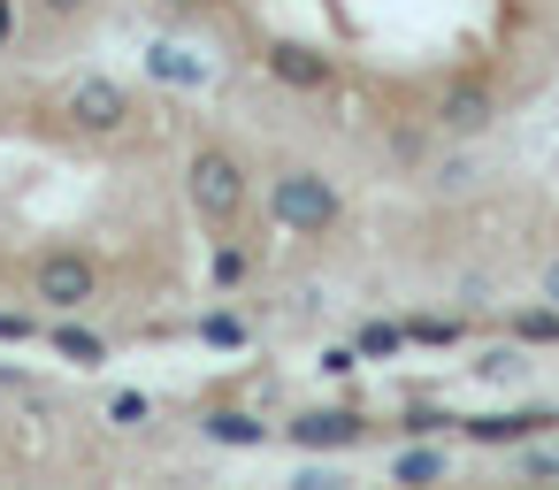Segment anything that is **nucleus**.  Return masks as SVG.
<instances>
[{"mask_svg": "<svg viewBox=\"0 0 559 490\" xmlns=\"http://www.w3.org/2000/svg\"><path fill=\"white\" fill-rule=\"evenodd\" d=\"M360 437H368V421L353 406H314V414L292 421V444H307V452H337V444H360Z\"/></svg>", "mask_w": 559, "mask_h": 490, "instance_id": "obj_7", "label": "nucleus"}, {"mask_svg": "<svg viewBox=\"0 0 559 490\" xmlns=\"http://www.w3.org/2000/svg\"><path fill=\"white\" fill-rule=\"evenodd\" d=\"M261 62H269V77L292 85V93H330V85H337V62L314 55V47H299V39H269Z\"/></svg>", "mask_w": 559, "mask_h": 490, "instance_id": "obj_6", "label": "nucleus"}, {"mask_svg": "<svg viewBox=\"0 0 559 490\" xmlns=\"http://www.w3.org/2000/svg\"><path fill=\"white\" fill-rule=\"evenodd\" d=\"M185 192H192L200 223H238V215H246V162H238L230 146H200Z\"/></svg>", "mask_w": 559, "mask_h": 490, "instance_id": "obj_2", "label": "nucleus"}, {"mask_svg": "<svg viewBox=\"0 0 559 490\" xmlns=\"http://www.w3.org/2000/svg\"><path fill=\"white\" fill-rule=\"evenodd\" d=\"M200 337H207V345H238V337H246V330H238V322H230V314H207V322H200Z\"/></svg>", "mask_w": 559, "mask_h": 490, "instance_id": "obj_16", "label": "nucleus"}, {"mask_svg": "<svg viewBox=\"0 0 559 490\" xmlns=\"http://www.w3.org/2000/svg\"><path fill=\"white\" fill-rule=\"evenodd\" d=\"M32 291H39L47 307H62V314H70V307H93V299H100V268H93L85 253H47L39 276H32Z\"/></svg>", "mask_w": 559, "mask_h": 490, "instance_id": "obj_4", "label": "nucleus"}, {"mask_svg": "<svg viewBox=\"0 0 559 490\" xmlns=\"http://www.w3.org/2000/svg\"><path fill=\"white\" fill-rule=\"evenodd\" d=\"M70 123L93 131V139H116V131L131 123V93L108 85V77H78V85H70Z\"/></svg>", "mask_w": 559, "mask_h": 490, "instance_id": "obj_5", "label": "nucleus"}, {"mask_svg": "<svg viewBox=\"0 0 559 490\" xmlns=\"http://www.w3.org/2000/svg\"><path fill=\"white\" fill-rule=\"evenodd\" d=\"M55 352H62V360H78V368H100V360H108V345H100L93 330H78V322H62V330H55Z\"/></svg>", "mask_w": 559, "mask_h": 490, "instance_id": "obj_9", "label": "nucleus"}, {"mask_svg": "<svg viewBox=\"0 0 559 490\" xmlns=\"http://www.w3.org/2000/svg\"><path fill=\"white\" fill-rule=\"evenodd\" d=\"M490 116H498V85L490 77H475V70L444 77V93H437V131L444 139H483Z\"/></svg>", "mask_w": 559, "mask_h": 490, "instance_id": "obj_3", "label": "nucleus"}, {"mask_svg": "<svg viewBox=\"0 0 559 490\" xmlns=\"http://www.w3.org/2000/svg\"><path fill=\"white\" fill-rule=\"evenodd\" d=\"M322 368H330V375H353V368H360V352H353V345H337V352H322Z\"/></svg>", "mask_w": 559, "mask_h": 490, "instance_id": "obj_19", "label": "nucleus"}, {"mask_svg": "<svg viewBox=\"0 0 559 490\" xmlns=\"http://www.w3.org/2000/svg\"><path fill=\"white\" fill-rule=\"evenodd\" d=\"M406 337H414V345H460V322H437V314H414V322H406Z\"/></svg>", "mask_w": 559, "mask_h": 490, "instance_id": "obj_14", "label": "nucleus"}, {"mask_svg": "<svg viewBox=\"0 0 559 490\" xmlns=\"http://www.w3.org/2000/svg\"><path fill=\"white\" fill-rule=\"evenodd\" d=\"M391 475H399V482H437V475H444V452H429V444H421V452H399Z\"/></svg>", "mask_w": 559, "mask_h": 490, "instance_id": "obj_13", "label": "nucleus"}, {"mask_svg": "<svg viewBox=\"0 0 559 490\" xmlns=\"http://www.w3.org/2000/svg\"><path fill=\"white\" fill-rule=\"evenodd\" d=\"M544 299H551V307H559V268H544Z\"/></svg>", "mask_w": 559, "mask_h": 490, "instance_id": "obj_23", "label": "nucleus"}, {"mask_svg": "<svg viewBox=\"0 0 559 490\" xmlns=\"http://www.w3.org/2000/svg\"><path fill=\"white\" fill-rule=\"evenodd\" d=\"M536 429H544V414H483V421H467L475 444H521V437H536Z\"/></svg>", "mask_w": 559, "mask_h": 490, "instance_id": "obj_8", "label": "nucleus"}, {"mask_svg": "<svg viewBox=\"0 0 559 490\" xmlns=\"http://www.w3.org/2000/svg\"><path fill=\"white\" fill-rule=\"evenodd\" d=\"M47 9H55V16H78V9H93V0H47Z\"/></svg>", "mask_w": 559, "mask_h": 490, "instance_id": "obj_22", "label": "nucleus"}, {"mask_svg": "<svg viewBox=\"0 0 559 490\" xmlns=\"http://www.w3.org/2000/svg\"><path fill=\"white\" fill-rule=\"evenodd\" d=\"M269 215H276L284 230H299V238H330V230L345 223V200H337V184H330L322 169H284V177L269 184Z\"/></svg>", "mask_w": 559, "mask_h": 490, "instance_id": "obj_1", "label": "nucleus"}, {"mask_svg": "<svg viewBox=\"0 0 559 490\" xmlns=\"http://www.w3.org/2000/svg\"><path fill=\"white\" fill-rule=\"evenodd\" d=\"M444 421H452V414H437V406H414V414H406V421H399V429H406V437H437V429H444Z\"/></svg>", "mask_w": 559, "mask_h": 490, "instance_id": "obj_15", "label": "nucleus"}, {"mask_svg": "<svg viewBox=\"0 0 559 490\" xmlns=\"http://www.w3.org/2000/svg\"><path fill=\"white\" fill-rule=\"evenodd\" d=\"M207 437H215V444H261V421L223 406V414H207Z\"/></svg>", "mask_w": 559, "mask_h": 490, "instance_id": "obj_12", "label": "nucleus"}, {"mask_svg": "<svg viewBox=\"0 0 559 490\" xmlns=\"http://www.w3.org/2000/svg\"><path fill=\"white\" fill-rule=\"evenodd\" d=\"M399 345H406V330H399V322H360V337H353V352H360V360H391Z\"/></svg>", "mask_w": 559, "mask_h": 490, "instance_id": "obj_10", "label": "nucleus"}, {"mask_svg": "<svg viewBox=\"0 0 559 490\" xmlns=\"http://www.w3.org/2000/svg\"><path fill=\"white\" fill-rule=\"evenodd\" d=\"M16 39V0H0V47Z\"/></svg>", "mask_w": 559, "mask_h": 490, "instance_id": "obj_21", "label": "nucleus"}, {"mask_svg": "<svg viewBox=\"0 0 559 490\" xmlns=\"http://www.w3.org/2000/svg\"><path fill=\"white\" fill-rule=\"evenodd\" d=\"M108 414H116V421H123V429H139V421H146V398H139V391H123V398H116V406H108Z\"/></svg>", "mask_w": 559, "mask_h": 490, "instance_id": "obj_17", "label": "nucleus"}, {"mask_svg": "<svg viewBox=\"0 0 559 490\" xmlns=\"http://www.w3.org/2000/svg\"><path fill=\"white\" fill-rule=\"evenodd\" d=\"M24 337H32V322H24V314H0V345H24Z\"/></svg>", "mask_w": 559, "mask_h": 490, "instance_id": "obj_20", "label": "nucleus"}, {"mask_svg": "<svg viewBox=\"0 0 559 490\" xmlns=\"http://www.w3.org/2000/svg\"><path fill=\"white\" fill-rule=\"evenodd\" d=\"M162 9H200V0H162Z\"/></svg>", "mask_w": 559, "mask_h": 490, "instance_id": "obj_24", "label": "nucleus"}, {"mask_svg": "<svg viewBox=\"0 0 559 490\" xmlns=\"http://www.w3.org/2000/svg\"><path fill=\"white\" fill-rule=\"evenodd\" d=\"M475 368H483V375H490V383H498V375H521V360H513V352H483V360H475Z\"/></svg>", "mask_w": 559, "mask_h": 490, "instance_id": "obj_18", "label": "nucleus"}, {"mask_svg": "<svg viewBox=\"0 0 559 490\" xmlns=\"http://www.w3.org/2000/svg\"><path fill=\"white\" fill-rule=\"evenodd\" d=\"M521 345H559V307H528V314H513L506 322Z\"/></svg>", "mask_w": 559, "mask_h": 490, "instance_id": "obj_11", "label": "nucleus"}]
</instances>
